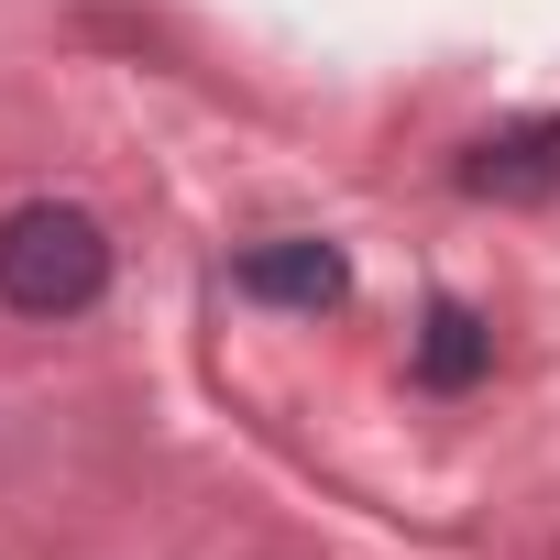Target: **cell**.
Here are the masks:
<instances>
[{"label": "cell", "instance_id": "1", "mask_svg": "<svg viewBox=\"0 0 560 560\" xmlns=\"http://www.w3.org/2000/svg\"><path fill=\"white\" fill-rule=\"evenodd\" d=\"M110 287V231L67 198H23L0 220V308L12 319H78Z\"/></svg>", "mask_w": 560, "mask_h": 560}, {"label": "cell", "instance_id": "4", "mask_svg": "<svg viewBox=\"0 0 560 560\" xmlns=\"http://www.w3.org/2000/svg\"><path fill=\"white\" fill-rule=\"evenodd\" d=\"M483 363H494V330H483L472 308H451V298H440V308H429V330H418V374H429V385H472Z\"/></svg>", "mask_w": 560, "mask_h": 560}, {"label": "cell", "instance_id": "2", "mask_svg": "<svg viewBox=\"0 0 560 560\" xmlns=\"http://www.w3.org/2000/svg\"><path fill=\"white\" fill-rule=\"evenodd\" d=\"M231 287L264 298V308H308V319H319V308L352 298V264H341V242H308V231H298V242H253V253L231 264Z\"/></svg>", "mask_w": 560, "mask_h": 560}, {"label": "cell", "instance_id": "3", "mask_svg": "<svg viewBox=\"0 0 560 560\" xmlns=\"http://www.w3.org/2000/svg\"><path fill=\"white\" fill-rule=\"evenodd\" d=\"M462 187H472V198H560V110L483 132L472 165H462Z\"/></svg>", "mask_w": 560, "mask_h": 560}]
</instances>
